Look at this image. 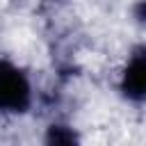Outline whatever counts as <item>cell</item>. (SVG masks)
<instances>
[{
  "label": "cell",
  "mask_w": 146,
  "mask_h": 146,
  "mask_svg": "<svg viewBox=\"0 0 146 146\" xmlns=\"http://www.w3.org/2000/svg\"><path fill=\"white\" fill-rule=\"evenodd\" d=\"M36 105V84L25 64L0 55V119H25Z\"/></svg>",
  "instance_id": "6da1fadb"
},
{
  "label": "cell",
  "mask_w": 146,
  "mask_h": 146,
  "mask_svg": "<svg viewBox=\"0 0 146 146\" xmlns=\"http://www.w3.org/2000/svg\"><path fill=\"white\" fill-rule=\"evenodd\" d=\"M116 96L132 107L146 105V41H137L125 52L116 80H114Z\"/></svg>",
  "instance_id": "7a4b0ae2"
},
{
  "label": "cell",
  "mask_w": 146,
  "mask_h": 146,
  "mask_svg": "<svg viewBox=\"0 0 146 146\" xmlns=\"http://www.w3.org/2000/svg\"><path fill=\"white\" fill-rule=\"evenodd\" d=\"M41 146H84L80 130L64 121V119H52L41 135Z\"/></svg>",
  "instance_id": "3957f363"
},
{
  "label": "cell",
  "mask_w": 146,
  "mask_h": 146,
  "mask_svg": "<svg viewBox=\"0 0 146 146\" xmlns=\"http://www.w3.org/2000/svg\"><path fill=\"white\" fill-rule=\"evenodd\" d=\"M130 21L137 30L146 32V0H135L130 5Z\"/></svg>",
  "instance_id": "277c9868"
}]
</instances>
